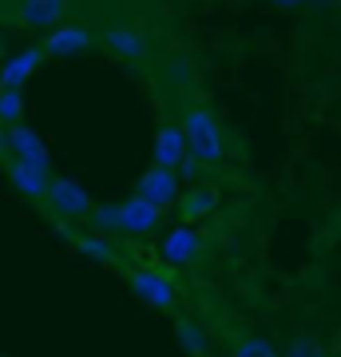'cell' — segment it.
I'll return each instance as SVG.
<instances>
[{"label": "cell", "mask_w": 341, "mask_h": 357, "mask_svg": "<svg viewBox=\"0 0 341 357\" xmlns=\"http://www.w3.org/2000/svg\"><path fill=\"white\" fill-rule=\"evenodd\" d=\"M183 135H187V151L199 159L202 167H215L227 159V139H222V128H218L215 112H206V107H190L183 112Z\"/></svg>", "instance_id": "1"}, {"label": "cell", "mask_w": 341, "mask_h": 357, "mask_svg": "<svg viewBox=\"0 0 341 357\" xmlns=\"http://www.w3.org/2000/svg\"><path fill=\"white\" fill-rule=\"evenodd\" d=\"M44 206H48L56 218H88L91 215V195L72 183V178H52L48 195H44Z\"/></svg>", "instance_id": "2"}, {"label": "cell", "mask_w": 341, "mask_h": 357, "mask_svg": "<svg viewBox=\"0 0 341 357\" xmlns=\"http://www.w3.org/2000/svg\"><path fill=\"white\" fill-rule=\"evenodd\" d=\"M135 195H143L147 203H155V206H175L179 203V171L175 167H163V163H151L147 171L139 175V183H135Z\"/></svg>", "instance_id": "3"}, {"label": "cell", "mask_w": 341, "mask_h": 357, "mask_svg": "<svg viewBox=\"0 0 341 357\" xmlns=\"http://www.w3.org/2000/svg\"><path fill=\"white\" fill-rule=\"evenodd\" d=\"M127 286L139 294L147 306L155 310H171L175 306V282L167 278L163 270L155 266H143V270H127Z\"/></svg>", "instance_id": "4"}, {"label": "cell", "mask_w": 341, "mask_h": 357, "mask_svg": "<svg viewBox=\"0 0 341 357\" xmlns=\"http://www.w3.org/2000/svg\"><path fill=\"white\" fill-rule=\"evenodd\" d=\"M8 155H13V159H24V163H32V167H40V171L52 175L48 147H44V139H40L28 123H13V128H8Z\"/></svg>", "instance_id": "5"}, {"label": "cell", "mask_w": 341, "mask_h": 357, "mask_svg": "<svg viewBox=\"0 0 341 357\" xmlns=\"http://www.w3.org/2000/svg\"><path fill=\"white\" fill-rule=\"evenodd\" d=\"M119 211H123V234H155V230L163 227V206L147 203L143 195H131V199H123L119 203Z\"/></svg>", "instance_id": "6"}, {"label": "cell", "mask_w": 341, "mask_h": 357, "mask_svg": "<svg viewBox=\"0 0 341 357\" xmlns=\"http://www.w3.org/2000/svg\"><path fill=\"white\" fill-rule=\"evenodd\" d=\"M199 250H202V238H199V230L190 227V222H183V227H175V230H167L163 246H159V255H163L171 266H190V262L199 258Z\"/></svg>", "instance_id": "7"}, {"label": "cell", "mask_w": 341, "mask_h": 357, "mask_svg": "<svg viewBox=\"0 0 341 357\" xmlns=\"http://www.w3.org/2000/svg\"><path fill=\"white\" fill-rule=\"evenodd\" d=\"M8 178H13L16 191L24 195V199H32V203H44V195H48V183H52L48 171H40V167L24 163V159H13V163H8Z\"/></svg>", "instance_id": "8"}, {"label": "cell", "mask_w": 341, "mask_h": 357, "mask_svg": "<svg viewBox=\"0 0 341 357\" xmlns=\"http://www.w3.org/2000/svg\"><path fill=\"white\" fill-rule=\"evenodd\" d=\"M63 13H68V0H20L16 20L24 28H60Z\"/></svg>", "instance_id": "9"}, {"label": "cell", "mask_w": 341, "mask_h": 357, "mask_svg": "<svg viewBox=\"0 0 341 357\" xmlns=\"http://www.w3.org/2000/svg\"><path fill=\"white\" fill-rule=\"evenodd\" d=\"M187 155H190L187 151V135H183V128H179V123H163V128L155 131V163L179 167Z\"/></svg>", "instance_id": "10"}, {"label": "cell", "mask_w": 341, "mask_h": 357, "mask_svg": "<svg viewBox=\"0 0 341 357\" xmlns=\"http://www.w3.org/2000/svg\"><path fill=\"white\" fill-rule=\"evenodd\" d=\"M88 44H91V32L84 24H60L56 32H48L44 52H48V56H76V52H84Z\"/></svg>", "instance_id": "11"}, {"label": "cell", "mask_w": 341, "mask_h": 357, "mask_svg": "<svg viewBox=\"0 0 341 357\" xmlns=\"http://www.w3.org/2000/svg\"><path fill=\"white\" fill-rule=\"evenodd\" d=\"M44 56H48L44 48H24V52H16L13 60L0 68V88H20V84H24V79L40 68V60H44Z\"/></svg>", "instance_id": "12"}, {"label": "cell", "mask_w": 341, "mask_h": 357, "mask_svg": "<svg viewBox=\"0 0 341 357\" xmlns=\"http://www.w3.org/2000/svg\"><path fill=\"white\" fill-rule=\"evenodd\" d=\"M107 48H112L115 56H123V60H143V56H147V40H143L139 28L112 24L107 28Z\"/></svg>", "instance_id": "13"}, {"label": "cell", "mask_w": 341, "mask_h": 357, "mask_svg": "<svg viewBox=\"0 0 341 357\" xmlns=\"http://www.w3.org/2000/svg\"><path fill=\"white\" fill-rule=\"evenodd\" d=\"M179 218L183 222H199L202 215H211L218 206V191L215 187H190L187 195H179Z\"/></svg>", "instance_id": "14"}, {"label": "cell", "mask_w": 341, "mask_h": 357, "mask_svg": "<svg viewBox=\"0 0 341 357\" xmlns=\"http://www.w3.org/2000/svg\"><path fill=\"white\" fill-rule=\"evenodd\" d=\"M91 230L96 234H123V211H119V203H100L91 206Z\"/></svg>", "instance_id": "15"}, {"label": "cell", "mask_w": 341, "mask_h": 357, "mask_svg": "<svg viewBox=\"0 0 341 357\" xmlns=\"http://www.w3.org/2000/svg\"><path fill=\"white\" fill-rule=\"evenodd\" d=\"M72 246L79 255H88L91 262H115V246L103 234H72Z\"/></svg>", "instance_id": "16"}, {"label": "cell", "mask_w": 341, "mask_h": 357, "mask_svg": "<svg viewBox=\"0 0 341 357\" xmlns=\"http://www.w3.org/2000/svg\"><path fill=\"white\" fill-rule=\"evenodd\" d=\"M175 333H179V342H183V345L190 349V357H206L211 342H206V333H202L190 318H175Z\"/></svg>", "instance_id": "17"}, {"label": "cell", "mask_w": 341, "mask_h": 357, "mask_svg": "<svg viewBox=\"0 0 341 357\" xmlns=\"http://www.w3.org/2000/svg\"><path fill=\"white\" fill-rule=\"evenodd\" d=\"M282 357H329V349H326L321 342H317L314 333H294Z\"/></svg>", "instance_id": "18"}, {"label": "cell", "mask_w": 341, "mask_h": 357, "mask_svg": "<svg viewBox=\"0 0 341 357\" xmlns=\"http://www.w3.org/2000/svg\"><path fill=\"white\" fill-rule=\"evenodd\" d=\"M230 357H282V354H278V345L266 342V337H238Z\"/></svg>", "instance_id": "19"}, {"label": "cell", "mask_w": 341, "mask_h": 357, "mask_svg": "<svg viewBox=\"0 0 341 357\" xmlns=\"http://www.w3.org/2000/svg\"><path fill=\"white\" fill-rule=\"evenodd\" d=\"M20 112H24L20 88H0V123H4V128L20 123Z\"/></svg>", "instance_id": "20"}, {"label": "cell", "mask_w": 341, "mask_h": 357, "mask_svg": "<svg viewBox=\"0 0 341 357\" xmlns=\"http://www.w3.org/2000/svg\"><path fill=\"white\" fill-rule=\"evenodd\" d=\"M199 167H202L199 159H195V155H187V159L175 167V171H179V178H195V175H199Z\"/></svg>", "instance_id": "21"}, {"label": "cell", "mask_w": 341, "mask_h": 357, "mask_svg": "<svg viewBox=\"0 0 341 357\" xmlns=\"http://www.w3.org/2000/svg\"><path fill=\"white\" fill-rule=\"evenodd\" d=\"M266 4H274V8H302L310 0H266Z\"/></svg>", "instance_id": "22"}, {"label": "cell", "mask_w": 341, "mask_h": 357, "mask_svg": "<svg viewBox=\"0 0 341 357\" xmlns=\"http://www.w3.org/2000/svg\"><path fill=\"white\" fill-rule=\"evenodd\" d=\"M310 4H317V8H329V4H338V0H310Z\"/></svg>", "instance_id": "23"}]
</instances>
